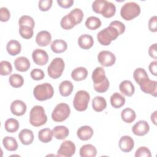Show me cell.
Returning <instances> with one entry per match:
<instances>
[{"instance_id":"cell-18","label":"cell","mask_w":157,"mask_h":157,"mask_svg":"<svg viewBox=\"0 0 157 157\" xmlns=\"http://www.w3.org/2000/svg\"><path fill=\"white\" fill-rule=\"evenodd\" d=\"M119 90L120 92L128 97L131 96L135 91V88L132 83L130 80H123L119 85Z\"/></svg>"},{"instance_id":"cell-42","label":"cell","mask_w":157,"mask_h":157,"mask_svg":"<svg viewBox=\"0 0 157 157\" xmlns=\"http://www.w3.org/2000/svg\"><path fill=\"white\" fill-rule=\"evenodd\" d=\"M69 14L74 18L77 25L82 22L83 18V12L80 9L75 8L70 12Z\"/></svg>"},{"instance_id":"cell-30","label":"cell","mask_w":157,"mask_h":157,"mask_svg":"<svg viewBox=\"0 0 157 157\" xmlns=\"http://www.w3.org/2000/svg\"><path fill=\"white\" fill-rule=\"evenodd\" d=\"M116 12V7L111 2L106 1L101 12V15L105 18H110L113 17Z\"/></svg>"},{"instance_id":"cell-47","label":"cell","mask_w":157,"mask_h":157,"mask_svg":"<svg viewBox=\"0 0 157 157\" xmlns=\"http://www.w3.org/2000/svg\"><path fill=\"white\" fill-rule=\"evenodd\" d=\"M52 0H40L39 1V8L42 12L48 11L52 7Z\"/></svg>"},{"instance_id":"cell-44","label":"cell","mask_w":157,"mask_h":157,"mask_svg":"<svg viewBox=\"0 0 157 157\" xmlns=\"http://www.w3.org/2000/svg\"><path fill=\"white\" fill-rule=\"evenodd\" d=\"M136 157H151L150 150L146 147H140L135 153Z\"/></svg>"},{"instance_id":"cell-48","label":"cell","mask_w":157,"mask_h":157,"mask_svg":"<svg viewBox=\"0 0 157 157\" xmlns=\"http://www.w3.org/2000/svg\"><path fill=\"white\" fill-rule=\"evenodd\" d=\"M10 17V13L9 9L2 7L0 9V20L2 22L7 21Z\"/></svg>"},{"instance_id":"cell-51","label":"cell","mask_w":157,"mask_h":157,"mask_svg":"<svg viewBox=\"0 0 157 157\" xmlns=\"http://www.w3.org/2000/svg\"><path fill=\"white\" fill-rule=\"evenodd\" d=\"M73 0H57L58 4L62 8L67 9L71 7L74 4Z\"/></svg>"},{"instance_id":"cell-16","label":"cell","mask_w":157,"mask_h":157,"mask_svg":"<svg viewBox=\"0 0 157 157\" xmlns=\"http://www.w3.org/2000/svg\"><path fill=\"white\" fill-rule=\"evenodd\" d=\"M15 68L20 72H26L30 67V61L28 58L19 56L14 61Z\"/></svg>"},{"instance_id":"cell-5","label":"cell","mask_w":157,"mask_h":157,"mask_svg":"<svg viewBox=\"0 0 157 157\" xmlns=\"http://www.w3.org/2000/svg\"><path fill=\"white\" fill-rule=\"evenodd\" d=\"M90 99V94L86 91L79 90L75 93L74 98V107L77 111H85L88 107Z\"/></svg>"},{"instance_id":"cell-21","label":"cell","mask_w":157,"mask_h":157,"mask_svg":"<svg viewBox=\"0 0 157 157\" xmlns=\"http://www.w3.org/2000/svg\"><path fill=\"white\" fill-rule=\"evenodd\" d=\"M6 50L9 55L15 56L20 53L21 45L18 40H10L7 44Z\"/></svg>"},{"instance_id":"cell-38","label":"cell","mask_w":157,"mask_h":157,"mask_svg":"<svg viewBox=\"0 0 157 157\" xmlns=\"http://www.w3.org/2000/svg\"><path fill=\"white\" fill-rule=\"evenodd\" d=\"M148 74L143 68L139 67L135 69L133 73V78L137 83H139L143 79L148 78Z\"/></svg>"},{"instance_id":"cell-43","label":"cell","mask_w":157,"mask_h":157,"mask_svg":"<svg viewBox=\"0 0 157 157\" xmlns=\"http://www.w3.org/2000/svg\"><path fill=\"white\" fill-rule=\"evenodd\" d=\"M109 85H110L109 81L108 78L106 77L105 79L102 82L99 84L94 85V89L96 92L102 93L106 92L108 90L109 88Z\"/></svg>"},{"instance_id":"cell-23","label":"cell","mask_w":157,"mask_h":157,"mask_svg":"<svg viewBox=\"0 0 157 157\" xmlns=\"http://www.w3.org/2000/svg\"><path fill=\"white\" fill-rule=\"evenodd\" d=\"M79 152L81 157H95L97 154V150L91 144H85L81 147Z\"/></svg>"},{"instance_id":"cell-39","label":"cell","mask_w":157,"mask_h":157,"mask_svg":"<svg viewBox=\"0 0 157 157\" xmlns=\"http://www.w3.org/2000/svg\"><path fill=\"white\" fill-rule=\"evenodd\" d=\"M19 34L25 39H29L33 36V28L26 26H19Z\"/></svg>"},{"instance_id":"cell-7","label":"cell","mask_w":157,"mask_h":157,"mask_svg":"<svg viewBox=\"0 0 157 157\" xmlns=\"http://www.w3.org/2000/svg\"><path fill=\"white\" fill-rule=\"evenodd\" d=\"M71 109L66 103L58 104L52 113V118L55 122H62L66 120L70 115Z\"/></svg>"},{"instance_id":"cell-26","label":"cell","mask_w":157,"mask_h":157,"mask_svg":"<svg viewBox=\"0 0 157 157\" xmlns=\"http://www.w3.org/2000/svg\"><path fill=\"white\" fill-rule=\"evenodd\" d=\"M88 75V71L85 67H78L75 68L71 72V77L75 81L85 80Z\"/></svg>"},{"instance_id":"cell-25","label":"cell","mask_w":157,"mask_h":157,"mask_svg":"<svg viewBox=\"0 0 157 157\" xmlns=\"http://www.w3.org/2000/svg\"><path fill=\"white\" fill-rule=\"evenodd\" d=\"M92 107L94 111L100 112L104 110L107 107V102L104 98L102 96H96L92 101Z\"/></svg>"},{"instance_id":"cell-8","label":"cell","mask_w":157,"mask_h":157,"mask_svg":"<svg viewBox=\"0 0 157 157\" xmlns=\"http://www.w3.org/2000/svg\"><path fill=\"white\" fill-rule=\"evenodd\" d=\"M75 145L71 140H64L61 143L60 147L58 150L57 156L64 157H71L75 154Z\"/></svg>"},{"instance_id":"cell-46","label":"cell","mask_w":157,"mask_h":157,"mask_svg":"<svg viewBox=\"0 0 157 157\" xmlns=\"http://www.w3.org/2000/svg\"><path fill=\"white\" fill-rule=\"evenodd\" d=\"M30 75H31V77L34 80H42L45 77V74H44V71L42 69H38V68H36V69H33L31 71Z\"/></svg>"},{"instance_id":"cell-10","label":"cell","mask_w":157,"mask_h":157,"mask_svg":"<svg viewBox=\"0 0 157 157\" xmlns=\"http://www.w3.org/2000/svg\"><path fill=\"white\" fill-rule=\"evenodd\" d=\"M99 63L104 67H109L113 65L116 61L115 55L108 50L101 51L98 55Z\"/></svg>"},{"instance_id":"cell-20","label":"cell","mask_w":157,"mask_h":157,"mask_svg":"<svg viewBox=\"0 0 157 157\" xmlns=\"http://www.w3.org/2000/svg\"><path fill=\"white\" fill-rule=\"evenodd\" d=\"M94 40L91 35L82 34L78 39V44L79 47L85 50H88L93 45Z\"/></svg>"},{"instance_id":"cell-50","label":"cell","mask_w":157,"mask_h":157,"mask_svg":"<svg viewBox=\"0 0 157 157\" xmlns=\"http://www.w3.org/2000/svg\"><path fill=\"white\" fill-rule=\"evenodd\" d=\"M148 29L151 32H156L157 31V17L154 15L151 17L148 21Z\"/></svg>"},{"instance_id":"cell-35","label":"cell","mask_w":157,"mask_h":157,"mask_svg":"<svg viewBox=\"0 0 157 157\" xmlns=\"http://www.w3.org/2000/svg\"><path fill=\"white\" fill-rule=\"evenodd\" d=\"M85 26L89 29L95 30L101 26V21L96 17L91 16L86 18Z\"/></svg>"},{"instance_id":"cell-32","label":"cell","mask_w":157,"mask_h":157,"mask_svg":"<svg viewBox=\"0 0 157 157\" xmlns=\"http://www.w3.org/2000/svg\"><path fill=\"white\" fill-rule=\"evenodd\" d=\"M121 117L124 122L131 123L135 120L136 118V114L134 110L129 107H127L121 111Z\"/></svg>"},{"instance_id":"cell-22","label":"cell","mask_w":157,"mask_h":157,"mask_svg":"<svg viewBox=\"0 0 157 157\" xmlns=\"http://www.w3.org/2000/svg\"><path fill=\"white\" fill-rule=\"evenodd\" d=\"M53 136L56 139L63 140L66 139L69 133V129L65 126H56L53 128Z\"/></svg>"},{"instance_id":"cell-33","label":"cell","mask_w":157,"mask_h":157,"mask_svg":"<svg viewBox=\"0 0 157 157\" xmlns=\"http://www.w3.org/2000/svg\"><path fill=\"white\" fill-rule=\"evenodd\" d=\"M53 132L50 128H44L38 132V138L43 143L50 142L53 138Z\"/></svg>"},{"instance_id":"cell-29","label":"cell","mask_w":157,"mask_h":157,"mask_svg":"<svg viewBox=\"0 0 157 157\" xmlns=\"http://www.w3.org/2000/svg\"><path fill=\"white\" fill-rule=\"evenodd\" d=\"M111 105L115 109H119L124 105L125 103V98L118 93H113L110 99Z\"/></svg>"},{"instance_id":"cell-37","label":"cell","mask_w":157,"mask_h":157,"mask_svg":"<svg viewBox=\"0 0 157 157\" xmlns=\"http://www.w3.org/2000/svg\"><path fill=\"white\" fill-rule=\"evenodd\" d=\"M9 82L12 87L20 88L23 86L24 83V79L21 75L13 74L10 75L9 78Z\"/></svg>"},{"instance_id":"cell-54","label":"cell","mask_w":157,"mask_h":157,"mask_svg":"<svg viewBox=\"0 0 157 157\" xmlns=\"http://www.w3.org/2000/svg\"><path fill=\"white\" fill-rule=\"evenodd\" d=\"M156 113H157V111H155L151 115V120L153 123V124L155 125L156 124Z\"/></svg>"},{"instance_id":"cell-41","label":"cell","mask_w":157,"mask_h":157,"mask_svg":"<svg viewBox=\"0 0 157 157\" xmlns=\"http://www.w3.org/2000/svg\"><path fill=\"white\" fill-rule=\"evenodd\" d=\"M12 71L11 64L7 61H2L0 63V74L1 75H8Z\"/></svg>"},{"instance_id":"cell-6","label":"cell","mask_w":157,"mask_h":157,"mask_svg":"<svg viewBox=\"0 0 157 157\" xmlns=\"http://www.w3.org/2000/svg\"><path fill=\"white\" fill-rule=\"evenodd\" d=\"M65 64L61 58H54L47 67L48 75L53 79L60 77L64 71Z\"/></svg>"},{"instance_id":"cell-49","label":"cell","mask_w":157,"mask_h":157,"mask_svg":"<svg viewBox=\"0 0 157 157\" xmlns=\"http://www.w3.org/2000/svg\"><path fill=\"white\" fill-rule=\"evenodd\" d=\"M109 25L117 29V31H118L119 35L122 34L125 31V28H126L125 25L122 22H121L120 21H118V20L113 21L110 23Z\"/></svg>"},{"instance_id":"cell-40","label":"cell","mask_w":157,"mask_h":157,"mask_svg":"<svg viewBox=\"0 0 157 157\" xmlns=\"http://www.w3.org/2000/svg\"><path fill=\"white\" fill-rule=\"evenodd\" d=\"M18 25L20 26H26L34 28L35 22L34 19L29 15H23L18 20Z\"/></svg>"},{"instance_id":"cell-36","label":"cell","mask_w":157,"mask_h":157,"mask_svg":"<svg viewBox=\"0 0 157 157\" xmlns=\"http://www.w3.org/2000/svg\"><path fill=\"white\" fill-rule=\"evenodd\" d=\"M5 129L10 133L16 132L19 128V122L17 120L12 118L7 119L4 124Z\"/></svg>"},{"instance_id":"cell-19","label":"cell","mask_w":157,"mask_h":157,"mask_svg":"<svg viewBox=\"0 0 157 157\" xmlns=\"http://www.w3.org/2000/svg\"><path fill=\"white\" fill-rule=\"evenodd\" d=\"M93 135V129L90 126H82L77 131V136L82 140H88Z\"/></svg>"},{"instance_id":"cell-4","label":"cell","mask_w":157,"mask_h":157,"mask_svg":"<svg viewBox=\"0 0 157 157\" xmlns=\"http://www.w3.org/2000/svg\"><path fill=\"white\" fill-rule=\"evenodd\" d=\"M139 5L135 2L125 3L121 8L120 15L125 20H131L139 15L140 13Z\"/></svg>"},{"instance_id":"cell-27","label":"cell","mask_w":157,"mask_h":157,"mask_svg":"<svg viewBox=\"0 0 157 157\" xmlns=\"http://www.w3.org/2000/svg\"><path fill=\"white\" fill-rule=\"evenodd\" d=\"M91 78L94 85L99 84L102 82L106 78L104 68L102 67H97L96 69H94L92 73Z\"/></svg>"},{"instance_id":"cell-28","label":"cell","mask_w":157,"mask_h":157,"mask_svg":"<svg viewBox=\"0 0 157 157\" xmlns=\"http://www.w3.org/2000/svg\"><path fill=\"white\" fill-rule=\"evenodd\" d=\"M74 86L71 81L64 80L59 85V91L62 96L67 97L69 96L73 91Z\"/></svg>"},{"instance_id":"cell-34","label":"cell","mask_w":157,"mask_h":157,"mask_svg":"<svg viewBox=\"0 0 157 157\" xmlns=\"http://www.w3.org/2000/svg\"><path fill=\"white\" fill-rule=\"evenodd\" d=\"M60 25L63 29L68 30L72 29L74 26H75L76 25V23L71 15L68 13L61 18L60 21Z\"/></svg>"},{"instance_id":"cell-2","label":"cell","mask_w":157,"mask_h":157,"mask_svg":"<svg viewBox=\"0 0 157 157\" xmlns=\"http://www.w3.org/2000/svg\"><path fill=\"white\" fill-rule=\"evenodd\" d=\"M54 94V89L52 85L48 83H44L36 85L33 90L34 98L39 101H44L49 99Z\"/></svg>"},{"instance_id":"cell-17","label":"cell","mask_w":157,"mask_h":157,"mask_svg":"<svg viewBox=\"0 0 157 157\" xmlns=\"http://www.w3.org/2000/svg\"><path fill=\"white\" fill-rule=\"evenodd\" d=\"M18 138L22 144L28 145L31 144L34 140V134L30 129H23L19 132Z\"/></svg>"},{"instance_id":"cell-13","label":"cell","mask_w":157,"mask_h":157,"mask_svg":"<svg viewBox=\"0 0 157 157\" xmlns=\"http://www.w3.org/2000/svg\"><path fill=\"white\" fill-rule=\"evenodd\" d=\"M134 146V140L131 137L129 136H123L119 140L118 147L123 152H130L133 149Z\"/></svg>"},{"instance_id":"cell-31","label":"cell","mask_w":157,"mask_h":157,"mask_svg":"<svg viewBox=\"0 0 157 157\" xmlns=\"http://www.w3.org/2000/svg\"><path fill=\"white\" fill-rule=\"evenodd\" d=\"M2 144L4 147L8 151H13L18 148V143L16 139L10 136H6L2 139Z\"/></svg>"},{"instance_id":"cell-14","label":"cell","mask_w":157,"mask_h":157,"mask_svg":"<svg viewBox=\"0 0 157 157\" xmlns=\"http://www.w3.org/2000/svg\"><path fill=\"white\" fill-rule=\"evenodd\" d=\"M26 104L21 100H15L10 105V111L12 114L16 116H22L26 111Z\"/></svg>"},{"instance_id":"cell-15","label":"cell","mask_w":157,"mask_h":157,"mask_svg":"<svg viewBox=\"0 0 157 157\" xmlns=\"http://www.w3.org/2000/svg\"><path fill=\"white\" fill-rule=\"evenodd\" d=\"M52 40V36L47 31H41L39 32L36 37V44L41 47H45L49 45Z\"/></svg>"},{"instance_id":"cell-52","label":"cell","mask_w":157,"mask_h":157,"mask_svg":"<svg viewBox=\"0 0 157 157\" xmlns=\"http://www.w3.org/2000/svg\"><path fill=\"white\" fill-rule=\"evenodd\" d=\"M148 54L150 57L156 59L157 58V52H156V44L155 43L150 46L148 48Z\"/></svg>"},{"instance_id":"cell-12","label":"cell","mask_w":157,"mask_h":157,"mask_svg":"<svg viewBox=\"0 0 157 157\" xmlns=\"http://www.w3.org/2000/svg\"><path fill=\"white\" fill-rule=\"evenodd\" d=\"M150 130V126L145 120H140L134 124L132 131L136 136H143L147 134Z\"/></svg>"},{"instance_id":"cell-24","label":"cell","mask_w":157,"mask_h":157,"mask_svg":"<svg viewBox=\"0 0 157 157\" xmlns=\"http://www.w3.org/2000/svg\"><path fill=\"white\" fill-rule=\"evenodd\" d=\"M50 48L54 53H61L67 50V44L64 40L56 39L52 42Z\"/></svg>"},{"instance_id":"cell-45","label":"cell","mask_w":157,"mask_h":157,"mask_svg":"<svg viewBox=\"0 0 157 157\" xmlns=\"http://www.w3.org/2000/svg\"><path fill=\"white\" fill-rule=\"evenodd\" d=\"M105 0H95L92 4V9L96 13H101Z\"/></svg>"},{"instance_id":"cell-1","label":"cell","mask_w":157,"mask_h":157,"mask_svg":"<svg viewBox=\"0 0 157 157\" xmlns=\"http://www.w3.org/2000/svg\"><path fill=\"white\" fill-rule=\"evenodd\" d=\"M47 121V117L43 107L35 105L31 109L29 112V122L31 125L39 127L45 124Z\"/></svg>"},{"instance_id":"cell-11","label":"cell","mask_w":157,"mask_h":157,"mask_svg":"<svg viewBox=\"0 0 157 157\" xmlns=\"http://www.w3.org/2000/svg\"><path fill=\"white\" fill-rule=\"evenodd\" d=\"M32 58L35 64L39 66L46 64L48 61V55L47 53L45 50L40 48L35 49L33 52Z\"/></svg>"},{"instance_id":"cell-53","label":"cell","mask_w":157,"mask_h":157,"mask_svg":"<svg viewBox=\"0 0 157 157\" xmlns=\"http://www.w3.org/2000/svg\"><path fill=\"white\" fill-rule=\"evenodd\" d=\"M148 68L151 74L155 76L157 75V61L156 60L150 63Z\"/></svg>"},{"instance_id":"cell-3","label":"cell","mask_w":157,"mask_h":157,"mask_svg":"<svg viewBox=\"0 0 157 157\" xmlns=\"http://www.w3.org/2000/svg\"><path fill=\"white\" fill-rule=\"evenodd\" d=\"M119 35L117 29L109 25L108 27L100 31L97 34L98 42L102 45H109L112 40H115Z\"/></svg>"},{"instance_id":"cell-9","label":"cell","mask_w":157,"mask_h":157,"mask_svg":"<svg viewBox=\"0 0 157 157\" xmlns=\"http://www.w3.org/2000/svg\"><path fill=\"white\" fill-rule=\"evenodd\" d=\"M140 90L146 94H151L155 97L157 95V82L145 78L139 83Z\"/></svg>"}]
</instances>
